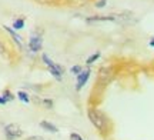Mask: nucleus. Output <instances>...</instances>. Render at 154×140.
<instances>
[{"mask_svg": "<svg viewBox=\"0 0 154 140\" xmlns=\"http://www.w3.org/2000/svg\"><path fill=\"white\" fill-rule=\"evenodd\" d=\"M87 117H88V120H90V123L97 129V132H99L100 135L106 136L110 132V127H111L110 120H109V117H107L100 109L93 107V106L87 107Z\"/></svg>", "mask_w": 154, "mask_h": 140, "instance_id": "f257e3e1", "label": "nucleus"}, {"mask_svg": "<svg viewBox=\"0 0 154 140\" xmlns=\"http://www.w3.org/2000/svg\"><path fill=\"white\" fill-rule=\"evenodd\" d=\"M42 62H43V64L46 67L49 69L50 74H51L56 80L60 82L61 79H63V76H64V73H66L64 72V67H63L61 64H59V63H56L54 60H51L50 56L46 54V53H42Z\"/></svg>", "mask_w": 154, "mask_h": 140, "instance_id": "f03ea898", "label": "nucleus"}, {"mask_svg": "<svg viewBox=\"0 0 154 140\" xmlns=\"http://www.w3.org/2000/svg\"><path fill=\"white\" fill-rule=\"evenodd\" d=\"M29 49L32 53H40L43 49V33L40 30H34L29 39Z\"/></svg>", "mask_w": 154, "mask_h": 140, "instance_id": "7ed1b4c3", "label": "nucleus"}, {"mask_svg": "<svg viewBox=\"0 0 154 140\" xmlns=\"http://www.w3.org/2000/svg\"><path fill=\"white\" fill-rule=\"evenodd\" d=\"M5 136L7 140H16L19 137L23 136V130L22 127L19 126L17 123H9L5 126Z\"/></svg>", "mask_w": 154, "mask_h": 140, "instance_id": "20e7f679", "label": "nucleus"}, {"mask_svg": "<svg viewBox=\"0 0 154 140\" xmlns=\"http://www.w3.org/2000/svg\"><path fill=\"white\" fill-rule=\"evenodd\" d=\"M90 73H91V70H90V67L88 69H84L79 76H76V92H80V90L86 86V83L88 82V79H90Z\"/></svg>", "mask_w": 154, "mask_h": 140, "instance_id": "39448f33", "label": "nucleus"}, {"mask_svg": "<svg viewBox=\"0 0 154 140\" xmlns=\"http://www.w3.org/2000/svg\"><path fill=\"white\" fill-rule=\"evenodd\" d=\"M113 79V69L111 67H101L99 72V83H101L103 86L110 82Z\"/></svg>", "mask_w": 154, "mask_h": 140, "instance_id": "423d86ee", "label": "nucleus"}, {"mask_svg": "<svg viewBox=\"0 0 154 140\" xmlns=\"http://www.w3.org/2000/svg\"><path fill=\"white\" fill-rule=\"evenodd\" d=\"M117 16L116 14H107V16H90L86 19V23L88 24H94V23H100V22H116Z\"/></svg>", "mask_w": 154, "mask_h": 140, "instance_id": "0eeeda50", "label": "nucleus"}, {"mask_svg": "<svg viewBox=\"0 0 154 140\" xmlns=\"http://www.w3.org/2000/svg\"><path fill=\"white\" fill-rule=\"evenodd\" d=\"M2 27H3L6 32H7V33L10 34V37L13 39V42H14V43L19 46V49H20V50H23V37H22V36H20V34H17L16 30H13L11 27L6 26V24H5V26H2Z\"/></svg>", "mask_w": 154, "mask_h": 140, "instance_id": "6e6552de", "label": "nucleus"}, {"mask_svg": "<svg viewBox=\"0 0 154 140\" xmlns=\"http://www.w3.org/2000/svg\"><path fill=\"white\" fill-rule=\"evenodd\" d=\"M93 0H64L63 3L67 6V7H74V9H79V7H84V6L90 5Z\"/></svg>", "mask_w": 154, "mask_h": 140, "instance_id": "1a4fd4ad", "label": "nucleus"}, {"mask_svg": "<svg viewBox=\"0 0 154 140\" xmlns=\"http://www.w3.org/2000/svg\"><path fill=\"white\" fill-rule=\"evenodd\" d=\"M38 126H40L43 130L49 132V133H59V127H57L56 124L47 122V120H42V122L38 123Z\"/></svg>", "mask_w": 154, "mask_h": 140, "instance_id": "9d476101", "label": "nucleus"}, {"mask_svg": "<svg viewBox=\"0 0 154 140\" xmlns=\"http://www.w3.org/2000/svg\"><path fill=\"white\" fill-rule=\"evenodd\" d=\"M24 24H26V17H17V19H14L13 20V24H11V29L13 30H22V29H24Z\"/></svg>", "mask_w": 154, "mask_h": 140, "instance_id": "9b49d317", "label": "nucleus"}, {"mask_svg": "<svg viewBox=\"0 0 154 140\" xmlns=\"http://www.w3.org/2000/svg\"><path fill=\"white\" fill-rule=\"evenodd\" d=\"M17 99L20 101H23V103H26V104H29L30 101H32V97H30V95H29L26 90H19L17 92Z\"/></svg>", "mask_w": 154, "mask_h": 140, "instance_id": "f8f14e48", "label": "nucleus"}, {"mask_svg": "<svg viewBox=\"0 0 154 140\" xmlns=\"http://www.w3.org/2000/svg\"><path fill=\"white\" fill-rule=\"evenodd\" d=\"M34 2L38 3V5H44V6H59L64 0H34Z\"/></svg>", "mask_w": 154, "mask_h": 140, "instance_id": "ddd939ff", "label": "nucleus"}, {"mask_svg": "<svg viewBox=\"0 0 154 140\" xmlns=\"http://www.w3.org/2000/svg\"><path fill=\"white\" fill-rule=\"evenodd\" d=\"M0 96H2V97L5 99L6 103H9V101H13V100H14V97H16V96L11 93V90H9V89H5L3 92H2V95H0Z\"/></svg>", "mask_w": 154, "mask_h": 140, "instance_id": "4468645a", "label": "nucleus"}, {"mask_svg": "<svg viewBox=\"0 0 154 140\" xmlns=\"http://www.w3.org/2000/svg\"><path fill=\"white\" fill-rule=\"evenodd\" d=\"M100 56H101V53H100V51H96V53H93L91 56L87 57V60H86V64H87V66H91L94 62H97V60H99Z\"/></svg>", "mask_w": 154, "mask_h": 140, "instance_id": "2eb2a0df", "label": "nucleus"}, {"mask_svg": "<svg viewBox=\"0 0 154 140\" xmlns=\"http://www.w3.org/2000/svg\"><path fill=\"white\" fill-rule=\"evenodd\" d=\"M40 104L50 110V109H53V104H54V103H53L51 99H42V100H40Z\"/></svg>", "mask_w": 154, "mask_h": 140, "instance_id": "dca6fc26", "label": "nucleus"}, {"mask_svg": "<svg viewBox=\"0 0 154 140\" xmlns=\"http://www.w3.org/2000/svg\"><path fill=\"white\" fill-rule=\"evenodd\" d=\"M83 70H84V69H83L80 64H74V66H72V69H70V72H72L74 76H79Z\"/></svg>", "mask_w": 154, "mask_h": 140, "instance_id": "f3484780", "label": "nucleus"}, {"mask_svg": "<svg viewBox=\"0 0 154 140\" xmlns=\"http://www.w3.org/2000/svg\"><path fill=\"white\" fill-rule=\"evenodd\" d=\"M24 140H50V139H47V137H44V136L34 135V136H29V137H26Z\"/></svg>", "mask_w": 154, "mask_h": 140, "instance_id": "a211bd4d", "label": "nucleus"}, {"mask_svg": "<svg viewBox=\"0 0 154 140\" xmlns=\"http://www.w3.org/2000/svg\"><path fill=\"white\" fill-rule=\"evenodd\" d=\"M107 2H109V0H97V2L94 3V6H96L97 9H103V7H106Z\"/></svg>", "mask_w": 154, "mask_h": 140, "instance_id": "6ab92c4d", "label": "nucleus"}, {"mask_svg": "<svg viewBox=\"0 0 154 140\" xmlns=\"http://www.w3.org/2000/svg\"><path fill=\"white\" fill-rule=\"evenodd\" d=\"M70 140H84V139H83V136L80 133L73 132V133H70Z\"/></svg>", "mask_w": 154, "mask_h": 140, "instance_id": "aec40b11", "label": "nucleus"}, {"mask_svg": "<svg viewBox=\"0 0 154 140\" xmlns=\"http://www.w3.org/2000/svg\"><path fill=\"white\" fill-rule=\"evenodd\" d=\"M5 104H7V103H6V101H5V99H3V97L0 96V106H5Z\"/></svg>", "mask_w": 154, "mask_h": 140, "instance_id": "412c9836", "label": "nucleus"}, {"mask_svg": "<svg viewBox=\"0 0 154 140\" xmlns=\"http://www.w3.org/2000/svg\"><path fill=\"white\" fill-rule=\"evenodd\" d=\"M150 47H154V37H151V39H150Z\"/></svg>", "mask_w": 154, "mask_h": 140, "instance_id": "4be33fe9", "label": "nucleus"}]
</instances>
